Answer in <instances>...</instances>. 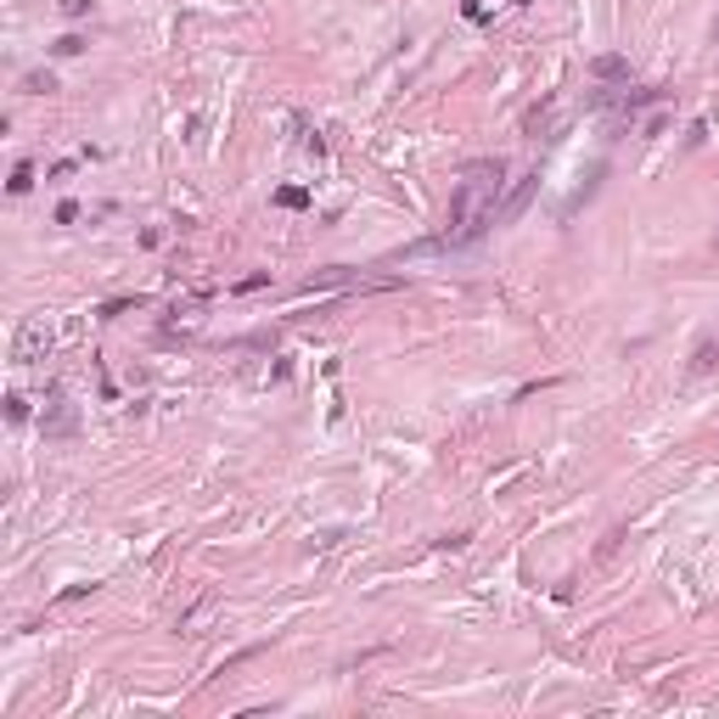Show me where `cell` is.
<instances>
[{
    "instance_id": "obj_4",
    "label": "cell",
    "mask_w": 719,
    "mask_h": 719,
    "mask_svg": "<svg viewBox=\"0 0 719 719\" xmlns=\"http://www.w3.org/2000/svg\"><path fill=\"white\" fill-rule=\"evenodd\" d=\"M276 202H281V208H304V202H309V197H304V191H298V186H281V191H276Z\"/></svg>"
},
{
    "instance_id": "obj_5",
    "label": "cell",
    "mask_w": 719,
    "mask_h": 719,
    "mask_svg": "<svg viewBox=\"0 0 719 719\" xmlns=\"http://www.w3.org/2000/svg\"><path fill=\"white\" fill-rule=\"evenodd\" d=\"M79 51H84L79 34H62V39H57V57H79Z\"/></svg>"
},
{
    "instance_id": "obj_2",
    "label": "cell",
    "mask_w": 719,
    "mask_h": 719,
    "mask_svg": "<svg viewBox=\"0 0 719 719\" xmlns=\"http://www.w3.org/2000/svg\"><path fill=\"white\" fill-rule=\"evenodd\" d=\"M46 343H51V337H46V320H28V326H23V337H17V360H34Z\"/></svg>"
},
{
    "instance_id": "obj_3",
    "label": "cell",
    "mask_w": 719,
    "mask_h": 719,
    "mask_svg": "<svg viewBox=\"0 0 719 719\" xmlns=\"http://www.w3.org/2000/svg\"><path fill=\"white\" fill-rule=\"evenodd\" d=\"M624 73H629L624 57H596V79H624Z\"/></svg>"
},
{
    "instance_id": "obj_1",
    "label": "cell",
    "mask_w": 719,
    "mask_h": 719,
    "mask_svg": "<svg viewBox=\"0 0 719 719\" xmlns=\"http://www.w3.org/2000/svg\"><path fill=\"white\" fill-rule=\"evenodd\" d=\"M534 191H539V175H523V186H517L512 197H506V202L495 208V220H500V225H512V220L523 214V208H528V197H534Z\"/></svg>"
},
{
    "instance_id": "obj_6",
    "label": "cell",
    "mask_w": 719,
    "mask_h": 719,
    "mask_svg": "<svg viewBox=\"0 0 719 719\" xmlns=\"http://www.w3.org/2000/svg\"><path fill=\"white\" fill-rule=\"evenodd\" d=\"M28 186H34V169H28V163H17V175H12V191H17V197H23V191H28Z\"/></svg>"
}]
</instances>
